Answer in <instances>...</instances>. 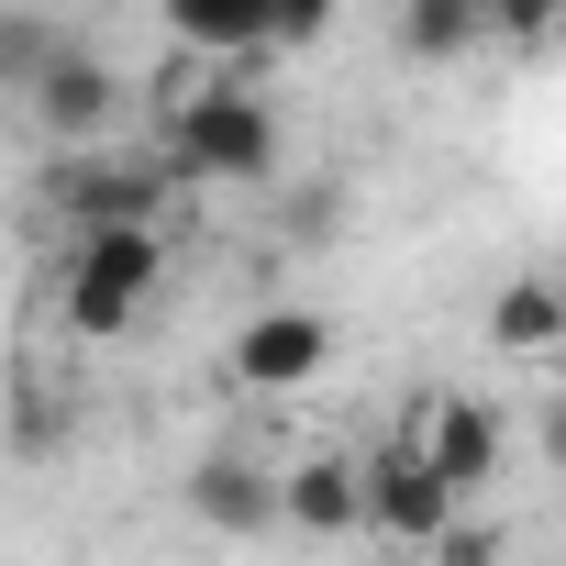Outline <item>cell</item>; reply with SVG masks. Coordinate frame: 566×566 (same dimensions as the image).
Masks as SVG:
<instances>
[{"mask_svg":"<svg viewBox=\"0 0 566 566\" xmlns=\"http://www.w3.org/2000/svg\"><path fill=\"white\" fill-rule=\"evenodd\" d=\"M156 134H167V178H211V189H255L277 167V101L222 67V56H167L156 78Z\"/></svg>","mask_w":566,"mask_h":566,"instance_id":"cell-1","label":"cell"},{"mask_svg":"<svg viewBox=\"0 0 566 566\" xmlns=\"http://www.w3.org/2000/svg\"><path fill=\"white\" fill-rule=\"evenodd\" d=\"M455 12H478V23H489V0H455Z\"/></svg>","mask_w":566,"mask_h":566,"instance_id":"cell-17","label":"cell"},{"mask_svg":"<svg viewBox=\"0 0 566 566\" xmlns=\"http://www.w3.org/2000/svg\"><path fill=\"white\" fill-rule=\"evenodd\" d=\"M400 433L433 455V478H444L455 500H478V489L500 478V411H489V400H467V389H422Z\"/></svg>","mask_w":566,"mask_h":566,"instance_id":"cell-7","label":"cell"},{"mask_svg":"<svg viewBox=\"0 0 566 566\" xmlns=\"http://www.w3.org/2000/svg\"><path fill=\"white\" fill-rule=\"evenodd\" d=\"M189 511H200L211 533H266V522H277V467H255L244 444H211V455L189 467Z\"/></svg>","mask_w":566,"mask_h":566,"instance_id":"cell-8","label":"cell"},{"mask_svg":"<svg viewBox=\"0 0 566 566\" xmlns=\"http://www.w3.org/2000/svg\"><path fill=\"white\" fill-rule=\"evenodd\" d=\"M422 555H433V566H511V533H500V522H478V511H455Z\"/></svg>","mask_w":566,"mask_h":566,"instance_id":"cell-14","label":"cell"},{"mask_svg":"<svg viewBox=\"0 0 566 566\" xmlns=\"http://www.w3.org/2000/svg\"><path fill=\"white\" fill-rule=\"evenodd\" d=\"M277 522L290 533H356V455H301V467H277Z\"/></svg>","mask_w":566,"mask_h":566,"instance_id":"cell-9","label":"cell"},{"mask_svg":"<svg viewBox=\"0 0 566 566\" xmlns=\"http://www.w3.org/2000/svg\"><path fill=\"white\" fill-rule=\"evenodd\" d=\"M400 23H411V56H478V12H455V0H400Z\"/></svg>","mask_w":566,"mask_h":566,"instance_id":"cell-13","label":"cell"},{"mask_svg":"<svg viewBox=\"0 0 566 566\" xmlns=\"http://www.w3.org/2000/svg\"><path fill=\"white\" fill-rule=\"evenodd\" d=\"M156 290H167V222H90V233H67V255H56V323H67L78 345L134 334V323L156 312Z\"/></svg>","mask_w":566,"mask_h":566,"instance_id":"cell-2","label":"cell"},{"mask_svg":"<svg viewBox=\"0 0 566 566\" xmlns=\"http://www.w3.org/2000/svg\"><path fill=\"white\" fill-rule=\"evenodd\" d=\"M334 12H345V0H266V56L323 45V34H334Z\"/></svg>","mask_w":566,"mask_h":566,"instance_id":"cell-15","label":"cell"},{"mask_svg":"<svg viewBox=\"0 0 566 566\" xmlns=\"http://www.w3.org/2000/svg\"><path fill=\"white\" fill-rule=\"evenodd\" d=\"M45 211L67 233H90V222H167V167H134V156L78 145V156L45 167Z\"/></svg>","mask_w":566,"mask_h":566,"instance_id":"cell-5","label":"cell"},{"mask_svg":"<svg viewBox=\"0 0 566 566\" xmlns=\"http://www.w3.org/2000/svg\"><path fill=\"white\" fill-rule=\"evenodd\" d=\"M12 101H23V123H34L45 156H78V145H112V134H123V67L90 56L78 34H56L45 67H34Z\"/></svg>","mask_w":566,"mask_h":566,"instance_id":"cell-3","label":"cell"},{"mask_svg":"<svg viewBox=\"0 0 566 566\" xmlns=\"http://www.w3.org/2000/svg\"><path fill=\"white\" fill-rule=\"evenodd\" d=\"M167 34H178L189 56L255 67V56H266V0H167Z\"/></svg>","mask_w":566,"mask_h":566,"instance_id":"cell-10","label":"cell"},{"mask_svg":"<svg viewBox=\"0 0 566 566\" xmlns=\"http://www.w3.org/2000/svg\"><path fill=\"white\" fill-rule=\"evenodd\" d=\"M555 334H566V290L555 277H511L489 301V345L500 356H555Z\"/></svg>","mask_w":566,"mask_h":566,"instance_id":"cell-11","label":"cell"},{"mask_svg":"<svg viewBox=\"0 0 566 566\" xmlns=\"http://www.w3.org/2000/svg\"><path fill=\"white\" fill-rule=\"evenodd\" d=\"M555 12H566V0H489V23H478V34H500V45H522V56H533V45L555 34Z\"/></svg>","mask_w":566,"mask_h":566,"instance_id":"cell-16","label":"cell"},{"mask_svg":"<svg viewBox=\"0 0 566 566\" xmlns=\"http://www.w3.org/2000/svg\"><path fill=\"white\" fill-rule=\"evenodd\" d=\"M45 45H56V23L34 12V0H0V101H12V90L45 67Z\"/></svg>","mask_w":566,"mask_h":566,"instance_id":"cell-12","label":"cell"},{"mask_svg":"<svg viewBox=\"0 0 566 566\" xmlns=\"http://www.w3.org/2000/svg\"><path fill=\"white\" fill-rule=\"evenodd\" d=\"M233 389L244 400H301L323 367H334V323L323 312H301V301H277V312H255L244 334H233Z\"/></svg>","mask_w":566,"mask_h":566,"instance_id":"cell-6","label":"cell"},{"mask_svg":"<svg viewBox=\"0 0 566 566\" xmlns=\"http://www.w3.org/2000/svg\"><path fill=\"white\" fill-rule=\"evenodd\" d=\"M455 511H467V500L433 478V455H422L411 433H389V444H367V455H356V533H389V544H433Z\"/></svg>","mask_w":566,"mask_h":566,"instance_id":"cell-4","label":"cell"}]
</instances>
